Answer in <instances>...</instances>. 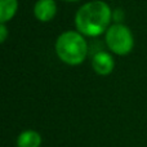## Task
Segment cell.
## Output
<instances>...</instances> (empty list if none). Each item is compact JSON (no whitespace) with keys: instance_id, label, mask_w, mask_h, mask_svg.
I'll return each mask as SVG.
<instances>
[{"instance_id":"9","label":"cell","mask_w":147,"mask_h":147,"mask_svg":"<svg viewBox=\"0 0 147 147\" xmlns=\"http://www.w3.org/2000/svg\"><path fill=\"white\" fill-rule=\"evenodd\" d=\"M63 1H78V0H63Z\"/></svg>"},{"instance_id":"2","label":"cell","mask_w":147,"mask_h":147,"mask_svg":"<svg viewBox=\"0 0 147 147\" xmlns=\"http://www.w3.org/2000/svg\"><path fill=\"white\" fill-rule=\"evenodd\" d=\"M56 52L62 62L70 66H78L86 58L88 45L80 32L66 31L57 39Z\"/></svg>"},{"instance_id":"3","label":"cell","mask_w":147,"mask_h":147,"mask_svg":"<svg viewBox=\"0 0 147 147\" xmlns=\"http://www.w3.org/2000/svg\"><path fill=\"white\" fill-rule=\"evenodd\" d=\"M106 44L110 51L117 56H127L134 47L132 31L121 23L110 26L106 31Z\"/></svg>"},{"instance_id":"5","label":"cell","mask_w":147,"mask_h":147,"mask_svg":"<svg viewBox=\"0 0 147 147\" xmlns=\"http://www.w3.org/2000/svg\"><path fill=\"white\" fill-rule=\"evenodd\" d=\"M57 13V5L54 0H38L34 7V14L40 22H49Z\"/></svg>"},{"instance_id":"1","label":"cell","mask_w":147,"mask_h":147,"mask_svg":"<svg viewBox=\"0 0 147 147\" xmlns=\"http://www.w3.org/2000/svg\"><path fill=\"white\" fill-rule=\"evenodd\" d=\"M112 12L109 4L94 0L79 8L75 16V25L81 35L96 38L106 31L111 22Z\"/></svg>"},{"instance_id":"4","label":"cell","mask_w":147,"mask_h":147,"mask_svg":"<svg viewBox=\"0 0 147 147\" xmlns=\"http://www.w3.org/2000/svg\"><path fill=\"white\" fill-rule=\"evenodd\" d=\"M92 67L96 71V74L101 76H106L112 72L115 67V61L110 53L98 52L94 54L93 59H92Z\"/></svg>"},{"instance_id":"8","label":"cell","mask_w":147,"mask_h":147,"mask_svg":"<svg viewBox=\"0 0 147 147\" xmlns=\"http://www.w3.org/2000/svg\"><path fill=\"white\" fill-rule=\"evenodd\" d=\"M7 36H8V30L5 27V23H1V26H0V41L4 43Z\"/></svg>"},{"instance_id":"7","label":"cell","mask_w":147,"mask_h":147,"mask_svg":"<svg viewBox=\"0 0 147 147\" xmlns=\"http://www.w3.org/2000/svg\"><path fill=\"white\" fill-rule=\"evenodd\" d=\"M18 9L17 0H0V22L5 23L14 17Z\"/></svg>"},{"instance_id":"6","label":"cell","mask_w":147,"mask_h":147,"mask_svg":"<svg viewBox=\"0 0 147 147\" xmlns=\"http://www.w3.org/2000/svg\"><path fill=\"white\" fill-rule=\"evenodd\" d=\"M41 136L36 130H25L17 138L18 147H40Z\"/></svg>"}]
</instances>
